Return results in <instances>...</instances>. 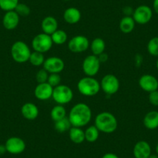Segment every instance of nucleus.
<instances>
[{"instance_id": "13", "label": "nucleus", "mask_w": 158, "mask_h": 158, "mask_svg": "<svg viewBox=\"0 0 158 158\" xmlns=\"http://www.w3.org/2000/svg\"><path fill=\"white\" fill-rule=\"evenodd\" d=\"M139 85L147 92H151L158 89V80L151 74H143L139 79Z\"/></svg>"}, {"instance_id": "1", "label": "nucleus", "mask_w": 158, "mask_h": 158, "mask_svg": "<svg viewBox=\"0 0 158 158\" xmlns=\"http://www.w3.org/2000/svg\"><path fill=\"white\" fill-rule=\"evenodd\" d=\"M92 112L91 108L87 104L79 102L74 105L70 110L68 118L72 127H84L90 123Z\"/></svg>"}, {"instance_id": "9", "label": "nucleus", "mask_w": 158, "mask_h": 158, "mask_svg": "<svg viewBox=\"0 0 158 158\" xmlns=\"http://www.w3.org/2000/svg\"><path fill=\"white\" fill-rule=\"evenodd\" d=\"M100 63L98 57L95 55H89L84 59L82 62V70L86 76L94 77L100 70Z\"/></svg>"}, {"instance_id": "3", "label": "nucleus", "mask_w": 158, "mask_h": 158, "mask_svg": "<svg viewBox=\"0 0 158 158\" xmlns=\"http://www.w3.org/2000/svg\"><path fill=\"white\" fill-rule=\"evenodd\" d=\"M77 88L81 95L88 97L95 96L101 89L100 82H98V80L94 77L89 76L80 79L77 82Z\"/></svg>"}, {"instance_id": "27", "label": "nucleus", "mask_w": 158, "mask_h": 158, "mask_svg": "<svg viewBox=\"0 0 158 158\" xmlns=\"http://www.w3.org/2000/svg\"><path fill=\"white\" fill-rule=\"evenodd\" d=\"M71 127L72 126L68 117H65L60 120L54 122V129L58 133H64L66 131H69Z\"/></svg>"}, {"instance_id": "42", "label": "nucleus", "mask_w": 158, "mask_h": 158, "mask_svg": "<svg viewBox=\"0 0 158 158\" xmlns=\"http://www.w3.org/2000/svg\"><path fill=\"white\" fill-rule=\"evenodd\" d=\"M156 153H157V155H158V143L156 144Z\"/></svg>"}, {"instance_id": "5", "label": "nucleus", "mask_w": 158, "mask_h": 158, "mask_svg": "<svg viewBox=\"0 0 158 158\" xmlns=\"http://www.w3.org/2000/svg\"><path fill=\"white\" fill-rule=\"evenodd\" d=\"M53 43L51 35L46 34L44 33H39L33 37L32 40L31 46L34 51L37 52L44 53L48 52L52 48Z\"/></svg>"}, {"instance_id": "23", "label": "nucleus", "mask_w": 158, "mask_h": 158, "mask_svg": "<svg viewBox=\"0 0 158 158\" xmlns=\"http://www.w3.org/2000/svg\"><path fill=\"white\" fill-rule=\"evenodd\" d=\"M90 49L92 54L95 56H98L104 53L106 49V43L104 40L99 37L95 38L90 44Z\"/></svg>"}, {"instance_id": "38", "label": "nucleus", "mask_w": 158, "mask_h": 158, "mask_svg": "<svg viewBox=\"0 0 158 158\" xmlns=\"http://www.w3.org/2000/svg\"><path fill=\"white\" fill-rule=\"evenodd\" d=\"M102 158H119L116 154L113 153H107L106 154L103 155V156Z\"/></svg>"}, {"instance_id": "37", "label": "nucleus", "mask_w": 158, "mask_h": 158, "mask_svg": "<svg viewBox=\"0 0 158 158\" xmlns=\"http://www.w3.org/2000/svg\"><path fill=\"white\" fill-rule=\"evenodd\" d=\"M143 63V57L140 55V54H137L135 57V64H136V67L139 68Z\"/></svg>"}, {"instance_id": "33", "label": "nucleus", "mask_w": 158, "mask_h": 158, "mask_svg": "<svg viewBox=\"0 0 158 158\" xmlns=\"http://www.w3.org/2000/svg\"><path fill=\"white\" fill-rule=\"evenodd\" d=\"M48 77H49V73L44 68L40 69L37 71V73L36 74V81H37L38 84H40V83L48 82Z\"/></svg>"}, {"instance_id": "26", "label": "nucleus", "mask_w": 158, "mask_h": 158, "mask_svg": "<svg viewBox=\"0 0 158 158\" xmlns=\"http://www.w3.org/2000/svg\"><path fill=\"white\" fill-rule=\"evenodd\" d=\"M85 140L89 143H94L99 137V130L94 126H90L85 131Z\"/></svg>"}, {"instance_id": "36", "label": "nucleus", "mask_w": 158, "mask_h": 158, "mask_svg": "<svg viewBox=\"0 0 158 158\" xmlns=\"http://www.w3.org/2000/svg\"><path fill=\"white\" fill-rule=\"evenodd\" d=\"M98 58V60H99L100 63H106V61L108 60V59H109V55H108L106 53H102V54H99L98 56H97Z\"/></svg>"}, {"instance_id": "35", "label": "nucleus", "mask_w": 158, "mask_h": 158, "mask_svg": "<svg viewBox=\"0 0 158 158\" xmlns=\"http://www.w3.org/2000/svg\"><path fill=\"white\" fill-rule=\"evenodd\" d=\"M133 9L131 6H126L123 10V13H124L125 16H132L133 14Z\"/></svg>"}, {"instance_id": "10", "label": "nucleus", "mask_w": 158, "mask_h": 158, "mask_svg": "<svg viewBox=\"0 0 158 158\" xmlns=\"http://www.w3.org/2000/svg\"><path fill=\"white\" fill-rule=\"evenodd\" d=\"M152 16H153L152 9L148 6L141 5L133 11L132 17L133 18L136 23L139 25H145L151 20Z\"/></svg>"}, {"instance_id": "17", "label": "nucleus", "mask_w": 158, "mask_h": 158, "mask_svg": "<svg viewBox=\"0 0 158 158\" xmlns=\"http://www.w3.org/2000/svg\"><path fill=\"white\" fill-rule=\"evenodd\" d=\"M21 114L27 120H34L39 115V109L33 102H27L21 107Z\"/></svg>"}, {"instance_id": "19", "label": "nucleus", "mask_w": 158, "mask_h": 158, "mask_svg": "<svg viewBox=\"0 0 158 158\" xmlns=\"http://www.w3.org/2000/svg\"><path fill=\"white\" fill-rule=\"evenodd\" d=\"M41 29L43 33L51 35L57 30H58V23L54 16H48L44 18L41 22Z\"/></svg>"}, {"instance_id": "32", "label": "nucleus", "mask_w": 158, "mask_h": 158, "mask_svg": "<svg viewBox=\"0 0 158 158\" xmlns=\"http://www.w3.org/2000/svg\"><path fill=\"white\" fill-rule=\"evenodd\" d=\"M60 81H61V77L59 74H50L48 79V83L51 85L53 88H55L57 86L60 85Z\"/></svg>"}, {"instance_id": "18", "label": "nucleus", "mask_w": 158, "mask_h": 158, "mask_svg": "<svg viewBox=\"0 0 158 158\" xmlns=\"http://www.w3.org/2000/svg\"><path fill=\"white\" fill-rule=\"evenodd\" d=\"M63 18L67 23L70 25L76 24L81 20V13L78 9L75 7H70L64 10Z\"/></svg>"}, {"instance_id": "8", "label": "nucleus", "mask_w": 158, "mask_h": 158, "mask_svg": "<svg viewBox=\"0 0 158 158\" xmlns=\"http://www.w3.org/2000/svg\"><path fill=\"white\" fill-rule=\"evenodd\" d=\"M68 49L73 53H82L90 48V42L86 36L77 35L71 38L68 42Z\"/></svg>"}, {"instance_id": "6", "label": "nucleus", "mask_w": 158, "mask_h": 158, "mask_svg": "<svg viewBox=\"0 0 158 158\" xmlns=\"http://www.w3.org/2000/svg\"><path fill=\"white\" fill-rule=\"evenodd\" d=\"M74 97V93L71 89L65 85H60L54 88L52 98L57 105H64L71 102Z\"/></svg>"}, {"instance_id": "31", "label": "nucleus", "mask_w": 158, "mask_h": 158, "mask_svg": "<svg viewBox=\"0 0 158 158\" xmlns=\"http://www.w3.org/2000/svg\"><path fill=\"white\" fill-rule=\"evenodd\" d=\"M14 10L19 16H23V17L28 16L30 14V8L27 4L19 3V4L16 6Z\"/></svg>"}, {"instance_id": "34", "label": "nucleus", "mask_w": 158, "mask_h": 158, "mask_svg": "<svg viewBox=\"0 0 158 158\" xmlns=\"http://www.w3.org/2000/svg\"><path fill=\"white\" fill-rule=\"evenodd\" d=\"M149 102L153 106H158V91H153L149 93Z\"/></svg>"}, {"instance_id": "28", "label": "nucleus", "mask_w": 158, "mask_h": 158, "mask_svg": "<svg viewBox=\"0 0 158 158\" xmlns=\"http://www.w3.org/2000/svg\"><path fill=\"white\" fill-rule=\"evenodd\" d=\"M45 60V57L44 56V54L42 53L37 52V51H33L30 54V59L29 61L30 62L32 65L35 67H39L41 66L44 64Z\"/></svg>"}, {"instance_id": "39", "label": "nucleus", "mask_w": 158, "mask_h": 158, "mask_svg": "<svg viewBox=\"0 0 158 158\" xmlns=\"http://www.w3.org/2000/svg\"><path fill=\"white\" fill-rule=\"evenodd\" d=\"M153 8L155 13L158 14V0H153Z\"/></svg>"}, {"instance_id": "20", "label": "nucleus", "mask_w": 158, "mask_h": 158, "mask_svg": "<svg viewBox=\"0 0 158 158\" xmlns=\"http://www.w3.org/2000/svg\"><path fill=\"white\" fill-rule=\"evenodd\" d=\"M143 125L150 130H156L158 128V112L150 111L147 112L143 118Z\"/></svg>"}, {"instance_id": "29", "label": "nucleus", "mask_w": 158, "mask_h": 158, "mask_svg": "<svg viewBox=\"0 0 158 158\" xmlns=\"http://www.w3.org/2000/svg\"><path fill=\"white\" fill-rule=\"evenodd\" d=\"M19 4V0H0V9L6 12L13 11Z\"/></svg>"}, {"instance_id": "21", "label": "nucleus", "mask_w": 158, "mask_h": 158, "mask_svg": "<svg viewBox=\"0 0 158 158\" xmlns=\"http://www.w3.org/2000/svg\"><path fill=\"white\" fill-rule=\"evenodd\" d=\"M69 138L74 143H82L85 140V131L80 127H72L69 130Z\"/></svg>"}, {"instance_id": "22", "label": "nucleus", "mask_w": 158, "mask_h": 158, "mask_svg": "<svg viewBox=\"0 0 158 158\" xmlns=\"http://www.w3.org/2000/svg\"><path fill=\"white\" fill-rule=\"evenodd\" d=\"M136 22L132 16H124L119 22V30L123 33H130L133 31Z\"/></svg>"}, {"instance_id": "4", "label": "nucleus", "mask_w": 158, "mask_h": 158, "mask_svg": "<svg viewBox=\"0 0 158 158\" xmlns=\"http://www.w3.org/2000/svg\"><path fill=\"white\" fill-rule=\"evenodd\" d=\"M12 58L15 62L19 64H23L29 61L31 51L28 45L22 40L16 41L11 47L10 50Z\"/></svg>"}, {"instance_id": "24", "label": "nucleus", "mask_w": 158, "mask_h": 158, "mask_svg": "<svg viewBox=\"0 0 158 158\" xmlns=\"http://www.w3.org/2000/svg\"><path fill=\"white\" fill-rule=\"evenodd\" d=\"M67 115V112L64 106L57 105L54 106L51 111V117L54 122L60 120L62 118H65Z\"/></svg>"}, {"instance_id": "12", "label": "nucleus", "mask_w": 158, "mask_h": 158, "mask_svg": "<svg viewBox=\"0 0 158 158\" xmlns=\"http://www.w3.org/2000/svg\"><path fill=\"white\" fill-rule=\"evenodd\" d=\"M64 62L58 57H50L45 59L44 68L50 74H59L64 68Z\"/></svg>"}, {"instance_id": "7", "label": "nucleus", "mask_w": 158, "mask_h": 158, "mask_svg": "<svg viewBox=\"0 0 158 158\" xmlns=\"http://www.w3.org/2000/svg\"><path fill=\"white\" fill-rule=\"evenodd\" d=\"M101 89L109 96L116 93L119 89L120 83L118 81V77L114 74H106L102 78L100 82Z\"/></svg>"}, {"instance_id": "44", "label": "nucleus", "mask_w": 158, "mask_h": 158, "mask_svg": "<svg viewBox=\"0 0 158 158\" xmlns=\"http://www.w3.org/2000/svg\"><path fill=\"white\" fill-rule=\"evenodd\" d=\"M64 1H71V0H64Z\"/></svg>"}, {"instance_id": "15", "label": "nucleus", "mask_w": 158, "mask_h": 158, "mask_svg": "<svg viewBox=\"0 0 158 158\" xmlns=\"http://www.w3.org/2000/svg\"><path fill=\"white\" fill-rule=\"evenodd\" d=\"M20 16L16 13L15 10L6 12L2 18V25L7 30H13L18 27L19 23Z\"/></svg>"}, {"instance_id": "30", "label": "nucleus", "mask_w": 158, "mask_h": 158, "mask_svg": "<svg viewBox=\"0 0 158 158\" xmlns=\"http://www.w3.org/2000/svg\"><path fill=\"white\" fill-rule=\"evenodd\" d=\"M147 51L153 57H158V36L150 39L147 44Z\"/></svg>"}, {"instance_id": "14", "label": "nucleus", "mask_w": 158, "mask_h": 158, "mask_svg": "<svg viewBox=\"0 0 158 158\" xmlns=\"http://www.w3.org/2000/svg\"><path fill=\"white\" fill-rule=\"evenodd\" d=\"M54 88L48 82L40 83L34 89V95L38 100L46 101L52 98Z\"/></svg>"}, {"instance_id": "41", "label": "nucleus", "mask_w": 158, "mask_h": 158, "mask_svg": "<svg viewBox=\"0 0 158 158\" xmlns=\"http://www.w3.org/2000/svg\"><path fill=\"white\" fill-rule=\"evenodd\" d=\"M149 158H158V155L157 154H151Z\"/></svg>"}, {"instance_id": "11", "label": "nucleus", "mask_w": 158, "mask_h": 158, "mask_svg": "<svg viewBox=\"0 0 158 158\" xmlns=\"http://www.w3.org/2000/svg\"><path fill=\"white\" fill-rule=\"evenodd\" d=\"M6 151L11 154H20L25 150L26 143L22 138L12 136L9 138L5 143Z\"/></svg>"}, {"instance_id": "43", "label": "nucleus", "mask_w": 158, "mask_h": 158, "mask_svg": "<svg viewBox=\"0 0 158 158\" xmlns=\"http://www.w3.org/2000/svg\"><path fill=\"white\" fill-rule=\"evenodd\" d=\"M156 69L158 70V58H157V60H156Z\"/></svg>"}, {"instance_id": "40", "label": "nucleus", "mask_w": 158, "mask_h": 158, "mask_svg": "<svg viewBox=\"0 0 158 158\" xmlns=\"http://www.w3.org/2000/svg\"><path fill=\"white\" fill-rule=\"evenodd\" d=\"M6 152H7L6 151V146L0 144V156L3 155L4 153H6Z\"/></svg>"}, {"instance_id": "16", "label": "nucleus", "mask_w": 158, "mask_h": 158, "mask_svg": "<svg viewBox=\"0 0 158 158\" xmlns=\"http://www.w3.org/2000/svg\"><path fill=\"white\" fill-rule=\"evenodd\" d=\"M133 152L135 158H149L151 155V147L147 141L140 140L135 144Z\"/></svg>"}, {"instance_id": "2", "label": "nucleus", "mask_w": 158, "mask_h": 158, "mask_svg": "<svg viewBox=\"0 0 158 158\" xmlns=\"http://www.w3.org/2000/svg\"><path fill=\"white\" fill-rule=\"evenodd\" d=\"M95 126L99 132L112 133L118 127V121L113 114L109 112H102L95 116Z\"/></svg>"}, {"instance_id": "25", "label": "nucleus", "mask_w": 158, "mask_h": 158, "mask_svg": "<svg viewBox=\"0 0 158 158\" xmlns=\"http://www.w3.org/2000/svg\"><path fill=\"white\" fill-rule=\"evenodd\" d=\"M52 41L54 44L63 45L68 40V33L63 30H57L51 35Z\"/></svg>"}]
</instances>
